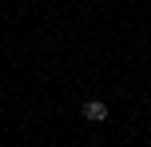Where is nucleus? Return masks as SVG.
<instances>
[{
    "label": "nucleus",
    "mask_w": 151,
    "mask_h": 147,
    "mask_svg": "<svg viewBox=\"0 0 151 147\" xmlns=\"http://www.w3.org/2000/svg\"><path fill=\"white\" fill-rule=\"evenodd\" d=\"M83 119H88V123H104L107 119V103L104 100H88L83 103Z\"/></svg>",
    "instance_id": "obj_1"
}]
</instances>
